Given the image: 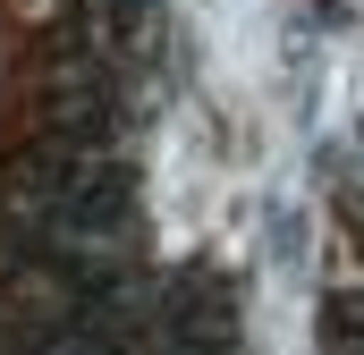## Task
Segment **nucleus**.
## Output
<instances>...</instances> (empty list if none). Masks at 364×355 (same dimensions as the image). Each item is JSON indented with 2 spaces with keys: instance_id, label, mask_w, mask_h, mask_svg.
Instances as JSON below:
<instances>
[{
  "instance_id": "obj_1",
  "label": "nucleus",
  "mask_w": 364,
  "mask_h": 355,
  "mask_svg": "<svg viewBox=\"0 0 364 355\" xmlns=\"http://www.w3.org/2000/svg\"><path fill=\"white\" fill-rule=\"evenodd\" d=\"M331 347H339V355H364V288L331 296Z\"/></svg>"
}]
</instances>
